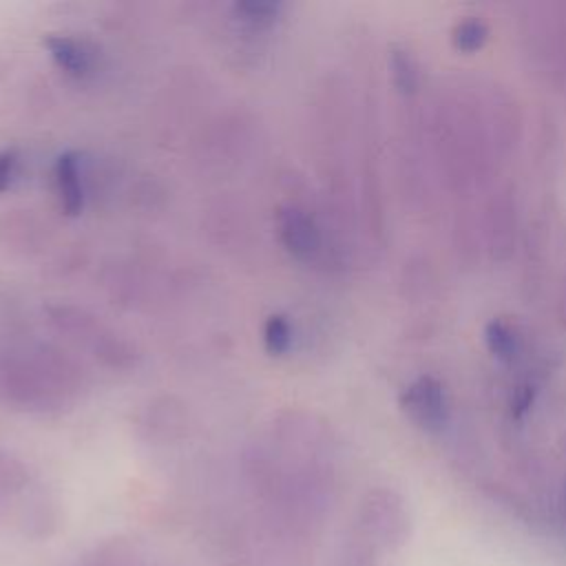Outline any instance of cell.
I'll use <instances>...</instances> for the list:
<instances>
[{"label": "cell", "mask_w": 566, "mask_h": 566, "mask_svg": "<svg viewBox=\"0 0 566 566\" xmlns=\"http://www.w3.org/2000/svg\"><path fill=\"white\" fill-rule=\"evenodd\" d=\"M38 356L11 358L2 369V382L7 396L27 407L38 411L60 409L62 396L66 391V367L57 360L51 352L40 349Z\"/></svg>", "instance_id": "1"}, {"label": "cell", "mask_w": 566, "mask_h": 566, "mask_svg": "<svg viewBox=\"0 0 566 566\" xmlns=\"http://www.w3.org/2000/svg\"><path fill=\"white\" fill-rule=\"evenodd\" d=\"M354 531L376 551L400 548L411 533V517L405 497L387 486L367 491L358 504Z\"/></svg>", "instance_id": "2"}, {"label": "cell", "mask_w": 566, "mask_h": 566, "mask_svg": "<svg viewBox=\"0 0 566 566\" xmlns=\"http://www.w3.org/2000/svg\"><path fill=\"white\" fill-rule=\"evenodd\" d=\"M49 316L60 332H64L77 345H84L104 365L124 369L135 363L133 345L122 336H117L111 327L99 323L93 314L80 307L57 305L49 310Z\"/></svg>", "instance_id": "3"}, {"label": "cell", "mask_w": 566, "mask_h": 566, "mask_svg": "<svg viewBox=\"0 0 566 566\" xmlns=\"http://www.w3.org/2000/svg\"><path fill=\"white\" fill-rule=\"evenodd\" d=\"M276 232L285 250L303 263H316L325 254L323 228L310 210L298 203H285L276 212Z\"/></svg>", "instance_id": "4"}, {"label": "cell", "mask_w": 566, "mask_h": 566, "mask_svg": "<svg viewBox=\"0 0 566 566\" xmlns=\"http://www.w3.org/2000/svg\"><path fill=\"white\" fill-rule=\"evenodd\" d=\"M400 409L424 431H440L449 422V396L433 376H418L400 391Z\"/></svg>", "instance_id": "5"}, {"label": "cell", "mask_w": 566, "mask_h": 566, "mask_svg": "<svg viewBox=\"0 0 566 566\" xmlns=\"http://www.w3.org/2000/svg\"><path fill=\"white\" fill-rule=\"evenodd\" d=\"M44 46L51 55V60L71 77L86 80L97 73L99 69V46L84 38L73 33H49L44 38Z\"/></svg>", "instance_id": "6"}, {"label": "cell", "mask_w": 566, "mask_h": 566, "mask_svg": "<svg viewBox=\"0 0 566 566\" xmlns=\"http://www.w3.org/2000/svg\"><path fill=\"white\" fill-rule=\"evenodd\" d=\"M53 181L60 208L69 217H77L84 210L86 186H84V161L75 150H66L55 159Z\"/></svg>", "instance_id": "7"}, {"label": "cell", "mask_w": 566, "mask_h": 566, "mask_svg": "<svg viewBox=\"0 0 566 566\" xmlns=\"http://www.w3.org/2000/svg\"><path fill=\"white\" fill-rule=\"evenodd\" d=\"M77 566H157L148 553L128 539H111L80 557Z\"/></svg>", "instance_id": "8"}, {"label": "cell", "mask_w": 566, "mask_h": 566, "mask_svg": "<svg viewBox=\"0 0 566 566\" xmlns=\"http://www.w3.org/2000/svg\"><path fill=\"white\" fill-rule=\"evenodd\" d=\"M232 13L248 29H268L281 18L283 4L270 0H241L232 4Z\"/></svg>", "instance_id": "9"}, {"label": "cell", "mask_w": 566, "mask_h": 566, "mask_svg": "<svg viewBox=\"0 0 566 566\" xmlns=\"http://www.w3.org/2000/svg\"><path fill=\"white\" fill-rule=\"evenodd\" d=\"M484 338L486 345L491 349L493 356L502 358V360H513L520 354V336L515 332V327L502 318H493L486 329H484Z\"/></svg>", "instance_id": "10"}, {"label": "cell", "mask_w": 566, "mask_h": 566, "mask_svg": "<svg viewBox=\"0 0 566 566\" xmlns=\"http://www.w3.org/2000/svg\"><path fill=\"white\" fill-rule=\"evenodd\" d=\"M294 343V325L285 314L268 316L263 325V347L270 356H283Z\"/></svg>", "instance_id": "11"}, {"label": "cell", "mask_w": 566, "mask_h": 566, "mask_svg": "<svg viewBox=\"0 0 566 566\" xmlns=\"http://www.w3.org/2000/svg\"><path fill=\"white\" fill-rule=\"evenodd\" d=\"M486 38H489V27L478 18L460 20L451 31V40L460 51H478L482 49Z\"/></svg>", "instance_id": "12"}, {"label": "cell", "mask_w": 566, "mask_h": 566, "mask_svg": "<svg viewBox=\"0 0 566 566\" xmlns=\"http://www.w3.org/2000/svg\"><path fill=\"white\" fill-rule=\"evenodd\" d=\"M378 551L365 542L356 531L345 539L338 557V566H378Z\"/></svg>", "instance_id": "13"}, {"label": "cell", "mask_w": 566, "mask_h": 566, "mask_svg": "<svg viewBox=\"0 0 566 566\" xmlns=\"http://www.w3.org/2000/svg\"><path fill=\"white\" fill-rule=\"evenodd\" d=\"M391 77H394V84L400 88V91H416L418 86V64L413 60V55L405 49H398L391 53Z\"/></svg>", "instance_id": "14"}, {"label": "cell", "mask_w": 566, "mask_h": 566, "mask_svg": "<svg viewBox=\"0 0 566 566\" xmlns=\"http://www.w3.org/2000/svg\"><path fill=\"white\" fill-rule=\"evenodd\" d=\"M20 161H22V155L15 146H7L0 150V195L7 192L18 179Z\"/></svg>", "instance_id": "15"}, {"label": "cell", "mask_w": 566, "mask_h": 566, "mask_svg": "<svg viewBox=\"0 0 566 566\" xmlns=\"http://www.w3.org/2000/svg\"><path fill=\"white\" fill-rule=\"evenodd\" d=\"M559 513H562V520L566 524V480L562 482V489H559Z\"/></svg>", "instance_id": "16"}]
</instances>
